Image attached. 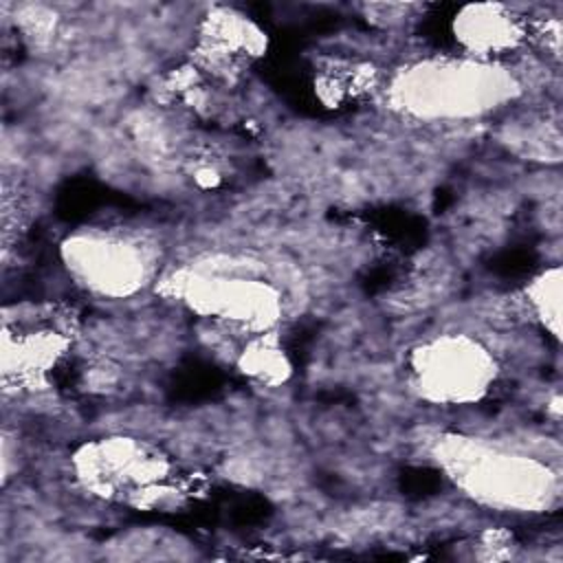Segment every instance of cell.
Returning <instances> with one entry per match:
<instances>
[{
	"mask_svg": "<svg viewBox=\"0 0 563 563\" xmlns=\"http://www.w3.org/2000/svg\"><path fill=\"white\" fill-rule=\"evenodd\" d=\"M451 31L455 42L466 51L462 55L484 62H501L528 35L523 18L497 2L462 7L453 15Z\"/></svg>",
	"mask_w": 563,
	"mask_h": 563,
	"instance_id": "9c48e42d",
	"label": "cell"
},
{
	"mask_svg": "<svg viewBox=\"0 0 563 563\" xmlns=\"http://www.w3.org/2000/svg\"><path fill=\"white\" fill-rule=\"evenodd\" d=\"M59 257L77 286L103 299L134 297L156 275V249L130 229L75 231L62 240Z\"/></svg>",
	"mask_w": 563,
	"mask_h": 563,
	"instance_id": "5b68a950",
	"label": "cell"
},
{
	"mask_svg": "<svg viewBox=\"0 0 563 563\" xmlns=\"http://www.w3.org/2000/svg\"><path fill=\"white\" fill-rule=\"evenodd\" d=\"M409 378L418 396L433 405L479 402L497 380L493 352L462 332L438 334L409 352Z\"/></svg>",
	"mask_w": 563,
	"mask_h": 563,
	"instance_id": "8992f818",
	"label": "cell"
},
{
	"mask_svg": "<svg viewBox=\"0 0 563 563\" xmlns=\"http://www.w3.org/2000/svg\"><path fill=\"white\" fill-rule=\"evenodd\" d=\"M70 350V332L62 317L42 308H9L2 319L0 367L4 389L35 391L44 387Z\"/></svg>",
	"mask_w": 563,
	"mask_h": 563,
	"instance_id": "52a82bcc",
	"label": "cell"
},
{
	"mask_svg": "<svg viewBox=\"0 0 563 563\" xmlns=\"http://www.w3.org/2000/svg\"><path fill=\"white\" fill-rule=\"evenodd\" d=\"M240 367L244 374L268 383H279L290 372L288 358L284 350L277 345L273 332L255 334V339L242 352Z\"/></svg>",
	"mask_w": 563,
	"mask_h": 563,
	"instance_id": "8fae6325",
	"label": "cell"
},
{
	"mask_svg": "<svg viewBox=\"0 0 563 563\" xmlns=\"http://www.w3.org/2000/svg\"><path fill=\"white\" fill-rule=\"evenodd\" d=\"M438 466L473 501L510 512H541L559 490L554 471L526 453L486 440L444 433L431 449Z\"/></svg>",
	"mask_w": 563,
	"mask_h": 563,
	"instance_id": "7a4b0ae2",
	"label": "cell"
},
{
	"mask_svg": "<svg viewBox=\"0 0 563 563\" xmlns=\"http://www.w3.org/2000/svg\"><path fill=\"white\" fill-rule=\"evenodd\" d=\"M161 292L198 317L249 334L273 332L284 312L279 288L246 264H187L163 279Z\"/></svg>",
	"mask_w": 563,
	"mask_h": 563,
	"instance_id": "3957f363",
	"label": "cell"
},
{
	"mask_svg": "<svg viewBox=\"0 0 563 563\" xmlns=\"http://www.w3.org/2000/svg\"><path fill=\"white\" fill-rule=\"evenodd\" d=\"M528 306L543 328L559 339L561 332V268L550 266L530 279L526 288Z\"/></svg>",
	"mask_w": 563,
	"mask_h": 563,
	"instance_id": "30bf717a",
	"label": "cell"
},
{
	"mask_svg": "<svg viewBox=\"0 0 563 563\" xmlns=\"http://www.w3.org/2000/svg\"><path fill=\"white\" fill-rule=\"evenodd\" d=\"M519 90L517 77L501 62L442 55L398 68L385 86V97L398 114L435 123L479 119L515 101Z\"/></svg>",
	"mask_w": 563,
	"mask_h": 563,
	"instance_id": "6da1fadb",
	"label": "cell"
},
{
	"mask_svg": "<svg viewBox=\"0 0 563 563\" xmlns=\"http://www.w3.org/2000/svg\"><path fill=\"white\" fill-rule=\"evenodd\" d=\"M266 51V33L233 9L205 15L196 37V66L220 79H233Z\"/></svg>",
	"mask_w": 563,
	"mask_h": 563,
	"instance_id": "ba28073f",
	"label": "cell"
},
{
	"mask_svg": "<svg viewBox=\"0 0 563 563\" xmlns=\"http://www.w3.org/2000/svg\"><path fill=\"white\" fill-rule=\"evenodd\" d=\"M70 462L81 486L103 499L145 508L176 497L174 464L147 440L97 438L81 444Z\"/></svg>",
	"mask_w": 563,
	"mask_h": 563,
	"instance_id": "277c9868",
	"label": "cell"
}]
</instances>
